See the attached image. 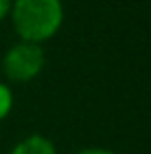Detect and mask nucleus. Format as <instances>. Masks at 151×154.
<instances>
[{
    "label": "nucleus",
    "mask_w": 151,
    "mask_h": 154,
    "mask_svg": "<svg viewBox=\"0 0 151 154\" xmlns=\"http://www.w3.org/2000/svg\"><path fill=\"white\" fill-rule=\"evenodd\" d=\"M8 19L19 40L44 46L64 23V4L62 0H13Z\"/></svg>",
    "instance_id": "f257e3e1"
},
{
    "label": "nucleus",
    "mask_w": 151,
    "mask_h": 154,
    "mask_svg": "<svg viewBox=\"0 0 151 154\" xmlns=\"http://www.w3.org/2000/svg\"><path fill=\"white\" fill-rule=\"evenodd\" d=\"M46 67V52L42 44L19 40L4 52L2 73L10 83H27L39 75Z\"/></svg>",
    "instance_id": "f03ea898"
},
{
    "label": "nucleus",
    "mask_w": 151,
    "mask_h": 154,
    "mask_svg": "<svg viewBox=\"0 0 151 154\" xmlns=\"http://www.w3.org/2000/svg\"><path fill=\"white\" fill-rule=\"evenodd\" d=\"M10 154H58L50 137L42 133H31L13 146Z\"/></svg>",
    "instance_id": "7ed1b4c3"
},
{
    "label": "nucleus",
    "mask_w": 151,
    "mask_h": 154,
    "mask_svg": "<svg viewBox=\"0 0 151 154\" xmlns=\"http://www.w3.org/2000/svg\"><path fill=\"white\" fill-rule=\"evenodd\" d=\"M13 104H15V96H13V90L0 81V121H4L10 110H13Z\"/></svg>",
    "instance_id": "20e7f679"
},
{
    "label": "nucleus",
    "mask_w": 151,
    "mask_h": 154,
    "mask_svg": "<svg viewBox=\"0 0 151 154\" xmlns=\"http://www.w3.org/2000/svg\"><path fill=\"white\" fill-rule=\"evenodd\" d=\"M75 154H116L110 148H103V146H89V148H81Z\"/></svg>",
    "instance_id": "39448f33"
},
{
    "label": "nucleus",
    "mask_w": 151,
    "mask_h": 154,
    "mask_svg": "<svg viewBox=\"0 0 151 154\" xmlns=\"http://www.w3.org/2000/svg\"><path fill=\"white\" fill-rule=\"evenodd\" d=\"M10 6H13V0H0V21L8 19V15H10Z\"/></svg>",
    "instance_id": "423d86ee"
}]
</instances>
